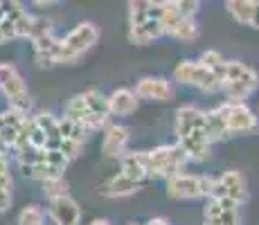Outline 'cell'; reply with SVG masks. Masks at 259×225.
<instances>
[{
  "label": "cell",
  "instance_id": "f1b7e54d",
  "mask_svg": "<svg viewBox=\"0 0 259 225\" xmlns=\"http://www.w3.org/2000/svg\"><path fill=\"white\" fill-rule=\"evenodd\" d=\"M198 61H201L205 68L217 70V68H221L223 63H226V57H223L219 50H205V52L201 54V59H198Z\"/></svg>",
  "mask_w": 259,
  "mask_h": 225
},
{
  "label": "cell",
  "instance_id": "8992f818",
  "mask_svg": "<svg viewBox=\"0 0 259 225\" xmlns=\"http://www.w3.org/2000/svg\"><path fill=\"white\" fill-rule=\"evenodd\" d=\"M97 41H99V29L95 23L83 21V23L74 25L66 36L59 38L54 66H72V63H77L88 50L95 48Z\"/></svg>",
  "mask_w": 259,
  "mask_h": 225
},
{
  "label": "cell",
  "instance_id": "f546056e",
  "mask_svg": "<svg viewBox=\"0 0 259 225\" xmlns=\"http://www.w3.org/2000/svg\"><path fill=\"white\" fill-rule=\"evenodd\" d=\"M248 27L252 29H259V3L255 0V9H252V18H250V25Z\"/></svg>",
  "mask_w": 259,
  "mask_h": 225
},
{
  "label": "cell",
  "instance_id": "3957f363",
  "mask_svg": "<svg viewBox=\"0 0 259 225\" xmlns=\"http://www.w3.org/2000/svg\"><path fill=\"white\" fill-rule=\"evenodd\" d=\"M165 36L162 32V3L136 0L128 3V41L133 45H144Z\"/></svg>",
  "mask_w": 259,
  "mask_h": 225
},
{
  "label": "cell",
  "instance_id": "7402d4cb",
  "mask_svg": "<svg viewBox=\"0 0 259 225\" xmlns=\"http://www.w3.org/2000/svg\"><path fill=\"white\" fill-rule=\"evenodd\" d=\"M12 207V173H9V158L0 156V214Z\"/></svg>",
  "mask_w": 259,
  "mask_h": 225
},
{
  "label": "cell",
  "instance_id": "7a4b0ae2",
  "mask_svg": "<svg viewBox=\"0 0 259 225\" xmlns=\"http://www.w3.org/2000/svg\"><path fill=\"white\" fill-rule=\"evenodd\" d=\"M63 117L72 119L74 124L83 128L86 133L99 131V128L108 126V119H111V113H108V102L99 90H83V93L70 97V102L63 108Z\"/></svg>",
  "mask_w": 259,
  "mask_h": 225
},
{
  "label": "cell",
  "instance_id": "603a6c76",
  "mask_svg": "<svg viewBox=\"0 0 259 225\" xmlns=\"http://www.w3.org/2000/svg\"><path fill=\"white\" fill-rule=\"evenodd\" d=\"M252 9H255V0H228L226 3V12L239 25H250Z\"/></svg>",
  "mask_w": 259,
  "mask_h": 225
},
{
  "label": "cell",
  "instance_id": "2e32d148",
  "mask_svg": "<svg viewBox=\"0 0 259 225\" xmlns=\"http://www.w3.org/2000/svg\"><path fill=\"white\" fill-rule=\"evenodd\" d=\"M133 93L138 99H147V102H169L174 97V88L165 77H142Z\"/></svg>",
  "mask_w": 259,
  "mask_h": 225
},
{
  "label": "cell",
  "instance_id": "ac0fdd59",
  "mask_svg": "<svg viewBox=\"0 0 259 225\" xmlns=\"http://www.w3.org/2000/svg\"><path fill=\"white\" fill-rule=\"evenodd\" d=\"M106 102H108V113L111 115H115V117H128V115H133L138 111L140 99L136 97V93L131 88H117L108 95Z\"/></svg>",
  "mask_w": 259,
  "mask_h": 225
},
{
  "label": "cell",
  "instance_id": "1f68e13d",
  "mask_svg": "<svg viewBox=\"0 0 259 225\" xmlns=\"http://www.w3.org/2000/svg\"><path fill=\"white\" fill-rule=\"evenodd\" d=\"M91 225H113V223L108 221V218H93Z\"/></svg>",
  "mask_w": 259,
  "mask_h": 225
},
{
  "label": "cell",
  "instance_id": "5bb4252c",
  "mask_svg": "<svg viewBox=\"0 0 259 225\" xmlns=\"http://www.w3.org/2000/svg\"><path fill=\"white\" fill-rule=\"evenodd\" d=\"M48 216L54 225H79L81 221V207L70 194L48 201Z\"/></svg>",
  "mask_w": 259,
  "mask_h": 225
},
{
  "label": "cell",
  "instance_id": "e0dca14e",
  "mask_svg": "<svg viewBox=\"0 0 259 225\" xmlns=\"http://www.w3.org/2000/svg\"><path fill=\"white\" fill-rule=\"evenodd\" d=\"M142 187L144 185L136 183V180H131L128 176H124L122 171H117L104 180L97 187V192L102 194L104 198H126V196H133L136 192H140Z\"/></svg>",
  "mask_w": 259,
  "mask_h": 225
},
{
  "label": "cell",
  "instance_id": "44dd1931",
  "mask_svg": "<svg viewBox=\"0 0 259 225\" xmlns=\"http://www.w3.org/2000/svg\"><path fill=\"white\" fill-rule=\"evenodd\" d=\"M203 128H205V138L210 144L221 142L223 138H228L226 124H223V117H221V113H219V108L203 111Z\"/></svg>",
  "mask_w": 259,
  "mask_h": 225
},
{
  "label": "cell",
  "instance_id": "30bf717a",
  "mask_svg": "<svg viewBox=\"0 0 259 225\" xmlns=\"http://www.w3.org/2000/svg\"><path fill=\"white\" fill-rule=\"evenodd\" d=\"M219 113L223 117V124H226V133L228 135H237V133H255L259 128V117L252 113V108L248 104H221L217 106Z\"/></svg>",
  "mask_w": 259,
  "mask_h": 225
},
{
  "label": "cell",
  "instance_id": "e575fe53",
  "mask_svg": "<svg viewBox=\"0 0 259 225\" xmlns=\"http://www.w3.org/2000/svg\"><path fill=\"white\" fill-rule=\"evenodd\" d=\"M128 225H140V223H128Z\"/></svg>",
  "mask_w": 259,
  "mask_h": 225
},
{
  "label": "cell",
  "instance_id": "7c38bea8",
  "mask_svg": "<svg viewBox=\"0 0 259 225\" xmlns=\"http://www.w3.org/2000/svg\"><path fill=\"white\" fill-rule=\"evenodd\" d=\"M210 198H226V201L243 205L248 201V185L243 173L237 171V169H230V171L221 173L219 178H214Z\"/></svg>",
  "mask_w": 259,
  "mask_h": 225
},
{
  "label": "cell",
  "instance_id": "52a82bcc",
  "mask_svg": "<svg viewBox=\"0 0 259 225\" xmlns=\"http://www.w3.org/2000/svg\"><path fill=\"white\" fill-rule=\"evenodd\" d=\"M0 93L5 95L9 104V111L27 115L32 108V99H29V88L18 68L9 61H0Z\"/></svg>",
  "mask_w": 259,
  "mask_h": 225
},
{
  "label": "cell",
  "instance_id": "d6986e66",
  "mask_svg": "<svg viewBox=\"0 0 259 225\" xmlns=\"http://www.w3.org/2000/svg\"><path fill=\"white\" fill-rule=\"evenodd\" d=\"M25 117H27V115L14 113V111H9V108L0 113V144H3L7 151L14 149V144H16Z\"/></svg>",
  "mask_w": 259,
  "mask_h": 225
},
{
  "label": "cell",
  "instance_id": "ffe728a7",
  "mask_svg": "<svg viewBox=\"0 0 259 225\" xmlns=\"http://www.w3.org/2000/svg\"><path fill=\"white\" fill-rule=\"evenodd\" d=\"M5 18L12 23L14 32H16V38H27L29 25H32V14H29L21 3H7V12H5Z\"/></svg>",
  "mask_w": 259,
  "mask_h": 225
},
{
  "label": "cell",
  "instance_id": "d4e9b609",
  "mask_svg": "<svg viewBox=\"0 0 259 225\" xmlns=\"http://www.w3.org/2000/svg\"><path fill=\"white\" fill-rule=\"evenodd\" d=\"M48 36H54V29H52V21L46 16H32V25H29V43H36L43 41Z\"/></svg>",
  "mask_w": 259,
  "mask_h": 225
},
{
  "label": "cell",
  "instance_id": "484cf974",
  "mask_svg": "<svg viewBox=\"0 0 259 225\" xmlns=\"http://www.w3.org/2000/svg\"><path fill=\"white\" fill-rule=\"evenodd\" d=\"M46 223V212L38 205H27L18 214V225H43Z\"/></svg>",
  "mask_w": 259,
  "mask_h": 225
},
{
  "label": "cell",
  "instance_id": "cb8c5ba5",
  "mask_svg": "<svg viewBox=\"0 0 259 225\" xmlns=\"http://www.w3.org/2000/svg\"><path fill=\"white\" fill-rule=\"evenodd\" d=\"M59 138H61V140H68V142L83 144V142H86V131H83L79 124H74L72 119L59 117Z\"/></svg>",
  "mask_w": 259,
  "mask_h": 225
},
{
  "label": "cell",
  "instance_id": "8fae6325",
  "mask_svg": "<svg viewBox=\"0 0 259 225\" xmlns=\"http://www.w3.org/2000/svg\"><path fill=\"white\" fill-rule=\"evenodd\" d=\"M162 32L176 41H196L201 27L196 18H185L171 7V3H162Z\"/></svg>",
  "mask_w": 259,
  "mask_h": 225
},
{
  "label": "cell",
  "instance_id": "277c9868",
  "mask_svg": "<svg viewBox=\"0 0 259 225\" xmlns=\"http://www.w3.org/2000/svg\"><path fill=\"white\" fill-rule=\"evenodd\" d=\"M214 74L230 104H246V99L259 88V72L241 61H226L214 70Z\"/></svg>",
  "mask_w": 259,
  "mask_h": 225
},
{
  "label": "cell",
  "instance_id": "83f0119b",
  "mask_svg": "<svg viewBox=\"0 0 259 225\" xmlns=\"http://www.w3.org/2000/svg\"><path fill=\"white\" fill-rule=\"evenodd\" d=\"M43 194L46 198H59V196H66L68 194V185L63 178H57V180H50V183H43Z\"/></svg>",
  "mask_w": 259,
  "mask_h": 225
},
{
  "label": "cell",
  "instance_id": "6da1fadb",
  "mask_svg": "<svg viewBox=\"0 0 259 225\" xmlns=\"http://www.w3.org/2000/svg\"><path fill=\"white\" fill-rule=\"evenodd\" d=\"M176 144L187 156L189 162H205L212 156V144L205 138L203 128V111L198 106H181L174 119Z\"/></svg>",
  "mask_w": 259,
  "mask_h": 225
},
{
  "label": "cell",
  "instance_id": "ba28073f",
  "mask_svg": "<svg viewBox=\"0 0 259 225\" xmlns=\"http://www.w3.org/2000/svg\"><path fill=\"white\" fill-rule=\"evenodd\" d=\"M214 178L201 176V173H178L167 180V196L174 201H198L210 198Z\"/></svg>",
  "mask_w": 259,
  "mask_h": 225
},
{
  "label": "cell",
  "instance_id": "4316f807",
  "mask_svg": "<svg viewBox=\"0 0 259 225\" xmlns=\"http://www.w3.org/2000/svg\"><path fill=\"white\" fill-rule=\"evenodd\" d=\"M171 7L176 9L181 16L196 18L198 9H201V3H198V0H171Z\"/></svg>",
  "mask_w": 259,
  "mask_h": 225
},
{
  "label": "cell",
  "instance_id": "4fadbf2b",
  "mask_svg": "<svg viewBox=\"0 0 259 225\" xmlns=\"http://www.w3.org/2000/svg\"><path fill=\"white\" fill-rule=\"evenodd\" d=\"M241 205L226 198H207L203 207V225H241Z\"/></svg>",
  "mask_w": 259,
  "mask_h": 225
},
{
  "label": "cell",
  "instance_id": "9a60e30c",
  "mask_svg": "<svg viewBox=\"0 0 259 225\" xmlns=\"http://www.w3.org/2000/svg\"><path fill=\"white\" fill-rule=\"evenodd\" d=\"M131 142V131L124 124H108L104 128V140H102V151L104 156L119 160L126 156V147Z\"/></svg>",
  "mask_w": 259,
  "mask_h": 225
},
{
  "label": "cell",
  "instance_id": "9c48e42d",
  "mask_svg": "<svg viewBox=\"0 0 259 225\" xmlns=\"http://www.w3.org/2000/svg\"><path fill=\"white\" fill-rule=\"evenodd\" d=\"M174 79L183 86H192L198 88L201 93H221V86H219V79L214 74V70L205 68L201 61H192V59H185L181 61L176 68H174Z\"/></svg>",
  "mask_w": 259,
  "mask_h": 225
},
{
  "label": "cell",
  "instance_id": "d6a6232c",
  "mask_svg": "<svg viewBox=\"0 0 259 225\" xmlns=\"http://www.w3.org/2000/svg\"><path fill=\"white\" fill-rule=\"evenodd\" d=\"M5 12H7V3H0V21L5 18Z\"/></svg>",
  "mask_w": 259,
  "mask_h": 225
},
{
  "label": "cell",
  "instance_id": "836d02e7",
  "mask_svg": "<svg viewBox=\"0 0 259 225\" xmlns=\"http://www.w3.org/2000/svg\"><path fill=\"white\" fill-rule=\"evenodd\" d=\"M5 43V38H3V34H0V45H3Z\"/></svg>",
  "mask_w": 259,
  "mask_h": 225
},
{
  "label": "cell",
  "instance_id": "d590c367",
  "mask_svg": "<svg viewBox=\"0 0 259 225\" xmlns=\"http://www.w3.org/2000/svg\"><path fill=\"white\" fill-rule=\"evenodd\" d=\"M43 225H46V223H43Z\"/></svg>",
  "mask_w": 259,
  "mask_h": 225
},
{
  "label": "cell",
  "instance_id": "5b68a950",
  "mask_svg": "<svg viewBox=\"0 0 259 225\" xmlns=\"http://www.w3.org/2000/svg\"><path fill=\"white\" fill-rule=\"evenodd\" d=\"M138 153H140V162L149 180L153 178L169 180L185 171V164L189 162L178 144H160V147H153L149 151H138Z\"/></svg>",
  "mask_w": 259,
  "mask_h": 225
},
{
  "label": "cell",
  "instance_id": "4dcf8cb0",
  "mask_svg": "<svg viewBox=\"0 0 259 225\" xmlns=\"http://www.w3.org/2000/svg\"><path fill=\"white\" fill-rule=\"evenodd\" d=\"M144 225H169L167 218H162V216H156V218H149Z\"/></svg>",
  "mask_w": 259,
  "mask_h": 225
}]
</instances>
